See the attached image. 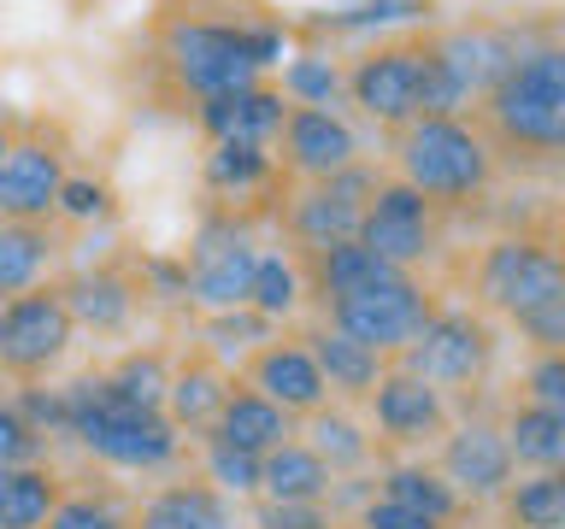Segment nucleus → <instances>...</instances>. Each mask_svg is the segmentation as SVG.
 Instances as JSON below:
<instances>
[{
  "mask_svg": "<svg viewBox=\"0 0 565 529\" xmlns=\"http://www.w3.org/2000/svg\"><path fill=\"white\" fill-rule=\"evenodd\" d=\"M430 236H436V212L430 201L413 188V183H377L371 194L365 218H360V236L377 259H388L395 271H413V264L430 253Z\"/></svg>",
  "mask_w": 565,
  "mask_h": 529,
  "instance_id": "nucleus-11",
  "label": "nucleus"
},
{
  "mask_svg": "<svg viewBox=\"0 0 565 529\" xmlns=\"http://www.w3.org/2000/svg\"><path fill=\"white\" fill-rule=\"evenodd\" d=\"M206 483L218 488L224 500H254V494H259V453L206 441Z\"/></svg>",
  "mask_w": 565,
  "mask_h": 529,
  "instance_id": "nucleus-37",
  "label": "nucleus"
},
{
  "mask_svg": "<svg viewBox=\"0 0 565 529\" xmlns=\"http://www.w3.org/2000/svg\"><path fill=\"white\" fill-rule=\"evenodd\" d=\"M271 176V153L265 148H236V141H212L206 153V188L218 194H247Z\"/></svg>",
  "mask_w": 565,
  "mask_h": 529,
  "instance_id": "nucleus-35",
  "label": "nucleus"
},
{
  "mask_svg": "<svg viewBox=\"0 0 565 529\" xmlns=\"http://www.w3.org/2000/svg\"><path fill=\"white\" fill-rule=\"evenodd\" d=\"M401 359H406V377H418L430 388L477 382L489 365V330L466 312H430V324L401 347Z\"/></svg>",
  "mask_w": 565,
  "mask_h": 529,
  "instance_id": "nucleus-9",
  "label": "nucleus"
},
{
  "mask_svg": "<svg viewBox=\"0 0 565 529\" xmlns=\"http://www.w3.org/2000/svg\"><path fill=\"white\" fill-rule=\"evenodd\" d=\"M265 342H271V317H259L254 306H236V312H212V347H218L224 359H230V353H247V347L259 353Z\"/></svg>",
  "mask_w": 565,
  "mask_h": 529,
  "instance_id": "nucleus-38",
  "label": "nucleus"
},
{
  "mask_svg": "<svg viewBox=\"0 0 565 529\" xmlns=\"http://www.w3.org/2000/svg\"><path fill=\"white\" fill-rule=\"evenodd\" d=\"M60 294H65V312H71V324H77V330L118 335L136 317V282L124 271H106V264H83Z\"/></svg>",
  "mask_w": 565,
  "mask_h": 529,
  "instance_id": "nucleus-19",
  "label": "nucleus"
},
{
  "mask_svg": "<svg viewBox=\"0 0 565 529\" xmlns=\"http://www.w3.org/2000/svg\"><path fill=\"white\" fill-rule=\"evenodd\" d=\"M282 123H289V100H282V88H230V95H212L201 100V130L212 141H236V148H277Z\"/></svg>",
  "mask_w": 565,
  "mask_h": 529,
  "instance_id": "nucleus-16",
  "label": "nucleus"
},
{
  "mask_svg": "<svg viewBox=\"0 0 565 529\" xmlns=\"http://www.w3.org/2000/svg\"><path fill=\"white\" fill-rule=\"evenodd\" d=\"M189 300L206 312H236L247 306L254 289V264H259V241L242 218H206L189 241Z\"/></svg>",
  "mask_w": 565,
  "mask_h": 529,
  "instance_id": "nucleus-5",
  "label": "nucleus"
},
{
  "mask_svg": "<svg viewBox=\"0 0 565 529\" xmlns=\"http://www.w3.org/2000/svg\"><path fill=\"white\" fill-rule=\"evenodd\" d=\"M371 194H377V171H365V165H348V171L324 176V183H307L289 201V236L307 253L312 247H330V241H353Z\"/></svg>",
  "mask_w": 565,
  "mask_h": 529,
  "instance_id": "nucleus-8",
  "label": "nucleus"
},
{
  "mask_svg": "<svg viewBox=\"0 0 565 529\" xmlns=\"http://www.w3.org/2000/svg\"><path fill=\"white\" fill-rule=\"evenodd\" d=\"M12 153V136H7V123H0V159H7Z\"/></svg>",
  "mask_w": 565,
  "mask_h": 529,
  "instance_id": "nucleus-48",
  "label": "nucleus"
},
{
  "mask_svg": "<svg viewBox=\"0 0 565 529\" xmlns=\"http://www.w3.org/2000/svg\"><path fill=\"white\" fill-rule=\"evenodd\" d=\"M212 441H224V447H242V453H271L289 441V412L282 406H271L265 395H254V388H230L218 418H212Z\"/></svg>",
  "mask_w": 565,
  "mask_h": 529,
  "instance_id": "nucleus-22",
  "label": "nucleus"
},
{
  "mask_svg": "<svg viewBox=\"0 0 565 529\" xmlns=\"http://www.w3.org/2000/svg\"><path fill=\"white\" fill-rule=\"evenodd\" d=\"M371 412H377V430H383V435H395V441H424V435L441 430L448 406H441V388L406 377V370H395V377L383 370V382L371 388Z\"/></svg>",
  "mask_w": 565,
  "mask_h": 529,
  "instance_id": "nucleus-20",
  "label": "nucleus"
},
{
  "mask_svg": "<svg viewBox=\"0 0 565 529\" xmlns=\"http://www.w3.org/2000/svg\"><path fill=\"white\" fill-rule=\"evenodd\" d=\"M53 212H65L71 224H100V218H113V188H106L100 176H65Z\"/></svg>",
  "mask_w": 565,
  "mask_h": 529,
  "instance_id": "nucleus-40",
  "label": "nucleus"
},
{
  "mask_svg": "<svg viewBox=\"0 0 565 529\" xmlns=\"http://www.w3.org/2000/svg\"><path fill=\"white\" fill-rule=\"evenodd\" d=\"M277 148H282V165L307 176V183H324V176L360 165V136L335 106H289Z\"/></svg>",
  "mask_w": 565,
  "mask_h": 529,
  "instance_id": "nucleus-13",
  "label": "nucleus"
},
{
  "mask_svg": "<svg viewBox=\"0 0 565 529\" xmlns=\"http://www.w3.org/2000/svg\"><path fill=\"white\" fill-rule=\"evenodd\" d=\"M519 330H524L536 347L565 353V294H559V300H547V306H536V312H524V317H519Z\"/></svg>",
  "mask_w": 565,
  "mask_h": 529,
  "instance_id": "nucleus-44",
  "label": "nucleus"
},
{
  "mask_svg": "<svg viewBox=\"0 0 565 529\" xmlns=\"http://www.w3.org/2000/svg\"><path fill=\"white\" fill-rule=\"evenodd\" d=\"M247 388L265 395L271 406H282L289 418H312L318 406L330 400V388H324V377H318L312 353L300 342H265L254 353V365H247Z\"/></svg>",
  "mask_w": 565,
  "mask_h": 529,
  "instance_id": "nucleus-17",
  "label": "nucleus"
},
{
  "mask_svg": "<svg viewBox=\"0 0 565 529\" xmlns=\"http://www.w3.org/2000/svg\"><path fill=\"white\" fill-rule=\"evenodd\" d=\"M507 447L519 465L536 471H565V412H547V406H524L519 418L507 423Z\"/></svg>",
  "mask_w": 565,
  "mask_h": 529,
  "instance_id": "nucleus-29",
  "label": "nucleus"
},
{
  "mask_svg": "<svg viewBox=\"0 0 565 529\" xmlns=\"http://www.w3.org/2000/svg\"><path fill=\"white\" fill-rule=\"evenodd\" d=\"M300 300H307V277H300V264L289 253H259L254 264V289H247V306L259 317H295Z\"/></svg>",
  "mask_w": 565,
  "mask_h": 529,
  "instance_id": "nucleus-31",
  "label": "nucleus"
},
{
  "mask_svg": "<svg viewBox=\"0 0 565 529\" xmlns=\"http://www.w3.org/2000/svg\"><path fill=\"white\" fill-rule=\"evenodd\" d=\"M348 95L377 123H413L424 112V47H377L353 65Z\"/></svg>",
  "mask_w": 565,
  "mask_h": 529,
  "instance_id": "nucleus-12",
  "label": "nucleus"
},
{
  "mask_svg": "<svg viewBox=\"0 0 565 529\" xmlns=\"http://www.w3.org/2000/svg\"><path fill=\"white\" fill-rule=\"evenodd\" d=\"M47 529H136V523L124 518L113 500H95V494H71V500H65V494H60Z\"/></svg>",
  "mask_w": 565,
  "mask_h": 529,
  "instance_id": "nucleus-39",
  "label": "nucleus"
},
{
  "mask_svg": "<svg viewBox=\"0 0 565 529\" xmlns=\"http://www.w3.org/2000/svg\"><path fill=\"white\" fill-rule=\"evenodd\" d=\"M307 447L330 465V476L335 471H353V465H365V453H371V441H365V430L353 418H342V412H324L318 406L312 412V423H307Z\"/></svg>",
  "mask_w": 565,
  "mask_h": 529,
  "instance_id": "nucleus-34",
  "label": "nucleus"
},
{
  "mask_svg": "<svg viewBox=\"0 0 565 529\" xmlns=\"http://www.w3.org/2000/svg\"><path fill=\"white\" fill-rule=\"evenodd\" d=\"M307 277H312V294L324 300V306H335V300L383 289V282H395L406 271H395L388 259H377L365 241H330V247H312L307 253Z\"/></svg>",
  "mask_w": 565,
  "mask_h": 529,
  "instance_id": "nucleus-18",
  "label": "nucleus"
},
{
  "mask_svg": "<svg viewBox=\"0 0 565 529\" xmlns=\"http://www.w3.org/2000/svg\"><path fill=\"white\" fill-rule=\"evenodd\" d=\"M489 118L512 148L565 153V47H530L494 83Z\"/></svg>",
  "mask_w": 565,
  "mask_h": 529,
  "instance_id": "nucleus-3",
  "label": "nucleus"
},
{
  "mask_svg": "<svg viewBox=\"0 0 565 529\" xmlns=\"http://www.w3.org/2000/svg\"><path fill=\"white\" fill-rule=\"evenodd\" d=\"M289 60V35L271 24H212V18H171L166 24V65L189 95H230L254 88L259 71Z\"/></svg>",
  "mask_w": 565,
  "mask_h": 529,
  "instance_id": "nucleus-1",
  "label": "nucleus"
},
{
  "mask_svg": "<svg viewBox=\"0 0 565 529\" xmlns=\"http://www.w3.org/2000/svg\"><path fill=\"white\" fill-rule=\"evenodd\" d=\"M383 500L418 511V518H430V523H448L459 511V488L448 476H436L430 465H395L383 476Z\"/></svg>",
  "mask_w": 565,
  "mask_h": 529,
  "instance_id": "nucleus-30",
  "label": "nucleus"
},
{
  "mask_svg": "<svg viewBox=\"0 0 565 529\" xmlns=\"http://www.w3.org/2000/svg\"><path fill=\"white\" fill-rule=\"evenodd\" d=\"M307 353H312L324 388H335V395H371L383 382V353H371L365 342H353L342 330H312Z\"/></svg>",
  "mask_w": 565,
  "mask_h": 529,
  "instance_id": "nucleus-23",
  "label": "nucleus"
},
{
  "mask_svg": "<svg viewBox=\"0 0 565 529\" xmlns=\"http://www.w3.org/2000/svg\"><path fill=\"white\" fill-rule=\"evenodd\" d=\"M430 60L441 65V77L454 83V95L471 106L477 95L489 100L494 83L519 65V42L501 30H454V35H441V42H430Z\"/></svg>",
  "mask_w": 565,
  "mask_h": 529,
  "instance_id": "nucleus-15",
  "label": "nucleus"
},
{
  "mask_svg": "<svg viewBox=\"0 0 565 529\" xmlns=\"http://www.w3.org/2000/svg\"><path fill=\"white\" fill-rule=\"evenodd\" d=\"M141 277H148L159 294H189V264H171V259H148V264H141Z\"/></svg>",
  "mask_w": 565,
  "mask_h": 529,
  "instance_id": "nucleus-47",
  "label": "nucleus"
},
{
  "mask_svg": "<svg viewBox=\"0 0 565 529\" xmlns=\"http://www.w3.org/2000/svg\"><path fill=\"white\" fill-rule=\"evenodd\" d=\"M335 95H342V71L324 53H295L282 65V100L289 106H335Z\"/></svg>",
  "mask_w": 565,
  "mask_h": 529,
  "instance_id": "nucleus-36",
  "label": "nucleus"
},
{
  "mask_svg": "<svg viewBox=\"0 0 565 529\" xmlns=\"http://www.w3.org/2000/svg\"><path fill=\"white\" fill-rule=\"evenodd\" d=\"M47 259H53V236H47L42 224L0 218V300L42 289V277H47Z\"/></svg>",
  "mask_w": 565,
  "mask_h": 529,
  "instance_id": "nucleus-27",
  "label": "nucleus"
},
{
  "mask_svg": "<svg viewBox=\"0 0 565 529\" xmlns=\"http://www.w3.org/2000/svg\"><path fill=\"white\" fill-rule=\"evenodd\" d=\"M259 500H330V465L307 441H282L259 458Z\"/></svg>",
  "mask_w": 565,
  "mask_h": 529,
  "instance_id": "nucleus-25",
  "label": "nucleus"
},
{
  "mask_svg": "<svg viewBox=\"0 0 565 529\" xmlns=\"http://www.w3.org/2000/svg\"><path fill=\"white\" fill-rule=\"evenodd\" d=\"M507 518L519 529H565V471H542L507 494Z\"/></svg>",
  "mask_w": 565,
  "mask_h": 529,
  "instance_id": "nucleus-33",
  "label": "nucleus"
},
{
  "mask_svg": "<svg viewBox=\"0 0 565 529\" xmlns=\"http://www.w3.org/2000/svg\"><path fill=\"white\" fill-rule=\"evenodd\" d=\"M65 153L47 141H12V153L0 159V218L18 224H47L65 188Z\"/></svg>",
  "mask_w": 565,
  "mask_h": 529,
  "instance_id": "nucleus-14",
  "label": "nucleus"
},
{
  "mask_svg": "<svg viewBox=\"0 0 565 529\" xmlns=\"http://www.w3.org/2000/svg\"><path fill=\"white\" fill-rule=\"evenodd\" d=\"M424 324H430V294H424L413 277H395V282H383V289L348 294L330 306V330L365 342L371 353H401Z\"/></svg>",
  "mask_w": 565,
  "mask_h": 529,
  "instance_id": "nucleus-7",
  "label": "nucleus"
},
{
  "mask_svg": "<svg viewBox=\"0 0 565 529\" xmlns=\"http://www.w3.org/2000/svg\"><path fill=\"white\" fill-rule=\"evenodd\" d=\"M60 483L47 465H0V529H47Z\"/></svg>",
  "mask_w": 565,
  "mask_h": 529,
  "instance_id": "nucleus-26",
  "label": "nucleus"
},
{
  "mask_svg": "<svg viewBox=\"0 0 565 529\" xmlns=\"http://www.w3.org/2000/svg\"><path fill=\"white\" fill-rule=\"evenodd\" d=\"M71 324L65 312V294L60 289H30V294H12L7 300V324H0V370L12 377H42L71 353Z\"/></svg>",
  "mask_w": 565,
  "mask_h": 529,
  "instance_id": "nucleus-6",
  "label": "nucleus"
},
{
  "mask_svg": "<svg viewBox=\"0 0 565 529\" xmlns=\"http://www.w3.org/2000/svg\"><path fill=\"white\" fill-rule=\"evenodd\" d=\"M166 388H171V370L159 353H130V359L106 370V395L124 406H141V412H166Z\"/></svg>",
  "mask_w": 565,
  "mask_h": 529,
  "instance_id": "nucleus-32",
  "label": "nucleus"
},
{
  "mask_svg": "<svg viewBox=\"0 0 565 529\" xmlns=\"http://www.w3.org/2000/svg\"><path fill=\"white\" fill-rule=\"evenodd\" d=\"M530 400L547 406V412H565V353H547V359L530 365Z\"/></svg>",
  "mask_w": 565,
  "mask_h": 529,
  "instance_id": "nucleus-45",
  "label": "nucleus"
},
{
  "mask_svg": "<svg viewBox=\"0 0 565 529\" xmlns=\"http://www.w3.org/2000/svg\"><path fill=\"white\" fill-rule=\"evenodd\" d=\"M136 529H236V511L218 488L206 483H177V488H159L148 506H141Z\"/></svg>",
  "mask_w": 565,
  "mask_h": 529,
  "instance_id": "nucleus-24",
  "label": "nucleus"
},
{
  "mask_svg": "<svg viewBox=\"0 0 565 529\" xmlns=\"http://www.w3.org/2000/svg\"><path fill=\"white\" fill-rule=\"evenodd\" d=\"M360 523H365V529H441V523H430V518H418V511L395 506V500H371Z\"/></svg>",
  "mask_w": 565,
  "mask_h": 529,
  "instance_id": "nucleus-46",
  "label": "nucleus"
},
{
  "mask_svg": "<svg viewBox=\"0 0 565 529\" xmlns=\"http://www.w3.org/2000/svg\"><path fill=\"white\" fill-rule=\"evenodd\" d=\"M60 395H65L71 435L118 471H159L177 458V447H183V430H177L166 412H141V406L113 400L106 395V377H77L71 388H60Z\"/></svg>",
  "mask_w": 565,
  "mask_h": 529,
  "instance_id": "nucleus-2",
  "label": "nucleus"
},
{
  "mask_svg": "<svg viewBox=\"0 0 565 529\" xmlns=\"http://www.w3.org/2000/svg\"><path fill=\"white\" fill-rule=\"evenodd\" d=\"M224 395H230V382H224L218 365H189V370H177L171 388H166V418L177 430H212Z\"/></svg>",
  "mask_w": 565,
  "mask_h": 529,
  "instance_id": "nucleus-28",
  "label": "nucleus"
},
{
  "mask_svg": "<svg viewBox=\"0 0 565 529\" xmlns=\"http://www.w3.org/2000/svg\"><path fill=\"white\" fill-rule=\"evenodd\" d=\"M254 529H330L324 500H259Z\"/></svg>",
  "mask_w": 565,
  "mask_h": 529,
  "instance_id": "nucleus-42",
  "label": "nucleus"
},
{
  "mask_svg": "<svg viewBox=\"0 0 565 529\" xmlns=\"http://www.w3.org/2000/svg\"><path fill=\"white\" fill-rule=\"evenodd\" d=\"M477 289H483L489 306L524 317L565 294V259L536 241H494L483 253V271H477Z\"/></svg>",
  "mask_w": 565,
  "mask_h": 529,
  "instance_id": "nucleus-10",
  "label": "nucleus"
},
{
  "mask_svg": "<svg viewBox=\"0 0 565 529\" xmlns=\"http://www.w3.org/2000/svg\"><path fill=\"white\" fill-rule=\"evenodd\" d=\"M441 471H448V483L466 488V494H501L507 476H512V447H507L501 430H489V423H466V430L448 441V453H441Z\"/></svg>",
  "mask_w": 565,
  "mask_h": 529,
  "instance_id": "nucleus-21",
  "label": "nucleus"
},
{
  "mask_svg": "<svg viewBox=\"0 0 565 529\" xmlns=\"http://www.w3.org/2000/svg\"><path fill=\"white\" fill-rule=\"evenodd\" d=\"M47 435H35L12 406H0V465H42Z\"/></svg>",
  "mask_w": 565,
  "mask_h": 529,
  "instance_id": "nucleus-43",
  "label": "nucleus"
},
{
  "mask_svg": "<svg viewBox=\"0 0 565 529\" xmlns=\"http://www.w3.org/2000/svg\"><path fill=\"white\" fill-rule=\"evenodd\" d=\"M0 324H7V300H0Z\"/></svg>",
  "mask_w": 565,
  "mask_h": 529,
  "instance_id": "nucleus-49",
  "label": "nucleus"
},
{
  "mask_svg": "<svg viewBox=\"0 0 565 529\" xmlns=\"http://www.w3.org/2000/svg\"><path fill=\"white\" fill-rule=\"evenodd\" d=\"M401 183H413L424 201H471L483 194L494 159L489 141L459 118H413L401 123Z\"/></svg>",
  "mask_w": 565,
  "mask_h": 529,
  "instance_id": "nucleus-4",
  "label": "nucleus"
},
{
  "mask_svg": "<svg viewBox=\"0 0 565 529\" xmlns=\"http://www.w3.org/2000/svg\"><path fill=\"white\" fill-rule=\"evenodd\" d=\"M12 412L30 423L35 435H71V418H65V395L60 388H24L12 400Z\"/></svg>",
  "mask_w": 565,
  "mask_h": 529,
  "instance_id": "nucleus-41",
  "label": "nucleus"
}]
</instances>
